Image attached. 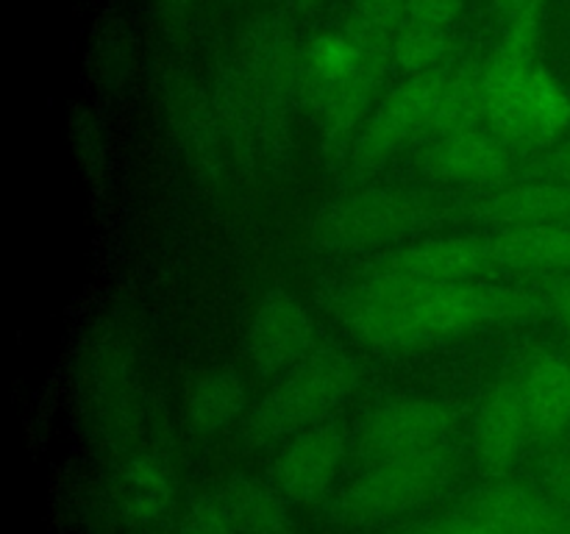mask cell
Returning a JSON list of instances; mask_svg holds the SVG:
<instances>
[{
    "mask_svg": "<svg viewBox=\"0 0 570 534\" xmlns=\"http://www.w3.org/2000/svg\"><path fill=\"white\" fill-rule=\"evenodd\" d=\"M440 476L438 451L410 456H379L360 484V501L373 512H393L415 504Z\"/></svg>",
    "mask_w": 570,
    "mask_h": 534,
    "instance_id": "15",
    "label": "cell"
},
{
    "mask_svg": "<svg viewBox=\"0 0 570 534\" xmlns=\"http://www.w3.org/2000/svg\"><path fill=\"white\" fill-rule=\"evenodd\" d=\"M460 20L462 0H406L390 59L406 76L440 70L454 48Z\"/></svg>",
    "mask_w": 570,
    "mask_h": 534,
    "instance_id": "12",
    "label": "cell"
},
{
    "mask_svg": "<svg viewBox=\"0 0 570 534\" xmlns=\"http://www.w3.org/2000/svg\"><path fill=\"white\" fill-rule=\"evenodd\" d=\"M538 309L540 295L521 284H417L373 270L348 293L343 317L367 348L412 350L521 323Z\"/></svg>",
    "mask_w": 570,
    "mask_h": 534,
    "instance_id": "1",
    "label": "cell"
},
{
    "mask_svg": "<svg viewBox=\"0 0 570 534\" xmlns=\"http://www.w3.org/2000/svg\"><path fill=\"white\" fill-rule=\"evenodd\" d=\"M570 423V362L534 354L507 367L473 421L476 445L493 459L521 454L532 439L554 437Z\"/></svg>",
    "mask_w": 570,
    "mask_h": 534,
    "instance_id": "3",
    "label": "cell"
},
{
    "mask_svg": "<svg viewBox=\"0 0 570 534\" xmlns=\"http://www.w3.org/2000/svg\"><path fill=\"white\" fill-rule=\"evenodd\" d=\"M484 120L476 76L440 67L406 76L390 89L354 139V165L365 170L387 165L399 154L421 150L443 134Z\"/></svg>",
    "mask_w": 570,
    "mask_h": 534,
    "instance_id": "2",
    "label": "cell"
},
{
    "mask_svg": "<svg viewBox=\"0 0 570 534\" xmlns=\"http://www.w3.org/2000/svg\"><path fill=\"white\" fill-rule=\"evenodd\" d=\"M551 176L562 178V181L570 184V139L568 142H562L560 148L554 150V156H551Z\"/></svg>",
    "mask_w": 570,
    "mask_h": 534,
    "instance_id": "21",
    "label": "cell"
},
{
    "mask_svg": "<svg viewBox=\"0 0 570 534\" xmlns=\"http://www.w3.org/2000/svg\"><path fill=\"white\" fill-rule=\"evenodd\" d=\"M323 3H326V0H289V6H293L295 11H312Z\"/></svg>",
    "mask_w": 570,
    "mask_h": 534,
    "instance_id": "22",
    "label": "cell"
},
{
    "mask_svg": "<svg viewBox=\"0 0 570 534\" xmlns=\"http://www.w3.org/2000/svg\"><path fill=\"white\" fill-rule=\"evenodd\" d=\"M340 456H343V443L332 428H312L301 434L278 462L287 493L304 495V498L321 493L337 473Z\"/></svg>",
    "mask_w": 570,
    "mask_h": 534,
    "instance_id": "16",
    "label": "cell"
},
{
    "mask_svg": "<svg viewBox=\"0 0 570 534\" xmlns=\"http://www.w3.org/2000/svg\"><path fill=\"white\" fill-rule=\"evenodd\" d=\"M562 478H566V487H568V493H570V462L566 465V471H562Z\"/></svg>",
    "mask_w": 570,
    "mask_h": 534,
    "instance_id": "23",
    "label": "cell"
},
{
    "mask_svg": "<svg viewBox=\"0 0 570 534\" xmlns=\"http://www.w3.org/2000/svg\"><path fill=\"white\" fill-rule=\"evenodd\" d=\"M384 61L387 59L351 28H328L306 42L301 50L298 87L323 131L334 137L354 128L360 131L376 106Z\"/></svg>",
    "mask_w": 570,
    "mask_h": 534,
    "instance_id": "5",
    "label": "cell"
},
{
    "mask_svg": "<svg viewBox=\"0 0 570 534\" xmlns=\"http://www.w3.org/2000/svg\"><path fill=\"white\" fill-rule=\"evenodd\" d=\"M495 270L512 276H570V220L501 228L488 239Z\"/></svg>",
    "mask_w": 570,
    "mask_h": 534,
    "instance_id": "13",
    "label": "cell"
},
{
    "mask_svg": "<svg viewBox=\"0 0 570 534\" xmlns=\"http://www.w3.org/2000/svg\"><path fill=\"white\" fill-rule=\"evenodd\" d=\"M360 384V367L343 354H312L276 378L254 412V428L265 434L301 432L337 409Z\"/></svg>",
    "mask_w": 570,
    "mask_h": 534,
    "instance_id": "7",
    "label": "cell"
},
{
    "mask_svg": "<svg viewBox=\"0 0 570 534\" xmlns=\"http://www.w3.org/2000/svg\"><path fill=\"white\" fill-rule=\"evenodd\" d=\"M476 81L484 122L507 139L521 148H549L566 139L570 95L534 48L504 39Z\"/></svg>",
    "mask_w": 570,
    "mask_h": 534,
    "instance_id": "4",
    "label": "cell"
},
{
    "mask_svg": "<svg viewBox=\"0 0 570 534\" xmlns=\"http://www.w3.org/2000/svg\"><path fill=\"white\" fill-rule=\"evenodd\" d=\"M417 165L423 176L438 187L476 189L488 195L515 181L521 145L479 120L454 128L421 148Z\"/></svg>",
    "mask_w": 570,
    "mask_h": 534,
    "instance_id": "8",
    "label": "cell"
},
{
    "mask_svg": "<svg viewBox=\"0 0 570 534\" xmlns=\"http://www.w3.org/2000/svg\"><path fill=\"white\" fill-rule=\"evenodd\" d=\"M451 426L449 406L423 393L395 395L373 409L365 426V443L376 456L432 454Z\"/></svg>",
    "mask_w": 570,
    "mask_h": 534,
    "instance_id": "11",
    "label": "cell"
},
{
    "mask_svg": "<svg viewBox=\"0 0 570 534\" xmlns=\"http://www.w3.org/2000/svg\"><path fill=\"white\" fill-rule=\"evenodd\" d=\"M243 348L259 376L282 378L312 356L315 320L298 298L276 289L256 306Z\"/></svg>",
    "mask_w": 570,
    "mask_h": 534,
    "instance_id": "9",
    "label": "cell"
},
{
    "mask_svg": "<svg viewBox=\"0 0 570 534\" xmlns=\"http://www.w3.org/2000/svg\"><path fill=\"white\" fill-rule=\"evenodd\" d=\"M479 215L499 231L570 220V184L554 176L510 181L479 200Z\"/></svg>",
    "mask_w": 570,
    "mask_h": 534,
    "instance_id": "14",
    "label": "cell"
},
{
    "mask_svg": "<svg viewBox=\"0 0 570 534\" xmlns=\"http://www.w3.org/2000/svg\"><path fill=\"white\" fill-rule=\"evenodd\" d=\"M495 9L504 22L507 42L529 44V48L538 44L546 0H495Z\"/></svg>",
    "mask_w": 570,
    "mask_h": 534,
    "instance_id": "19",
    "label": "cell"
},
{
    "mask_svg": "<svg viewBox=\"0 0 570 534\" xmlns=\"http://www.w3.org/2000/svg\"><path fill=\"white\" fill-rule=\"evenodd\" d=\"M495 270L488 239L426 237L406 243L376 265V273L417 284L484 281Z\"/></svg>",
    "mask_w": 570,
    "mask_h": 534,
    "instance_id": "10",
    "label": "cell"
},
{
    "mask_svg": "<svg viewBox=\"0 0 570 534\" xmlns=\"http://www.w3.org/2000/svg\"><path fill=\"white\" fill-rule=\"evenodd\" d=\"M426 220L417 195L393 187H367L332 200L317 217V239L334 254H365L404 243Z\"/></svg>",
    "mask_w": 570,
    "mask_h": 534,
    "instance_id": "6",
    "label": "cell"
},
{
    "mask_svg": "<svg viewBox=\"0 0 570 534\" xmlns=\"http://www.w3.org/2000/svg\"><path fill=\"white\" fill-rule=\"evenodd\" d=\"M243 404L245 387L234 370L206 373L189 395V412L200 428L226 426L232 417L239 415Z\"/></svg>",
    "mask_w": 570,
    "mask_h": 534,
    "instance_id": "17",
    "label": "cell"
},
{
    "mask_svg": "<svg viewBox=\"0 0 570 534\" xmlns=\"http://www.w3.org/2000/svg\"><path fill=\"white\" fill-rule=\"evenodd\" d=\"M404 3L406 0H351V20L345 28H351L356 37H362L384 59H390Z\"/></svg>",
    "mask_w": 570,
    "mask_h": 534,
    "instance_id": "18",
    "label": "cell"
},
{
    "mask_svg": "<svg viewBox=\"0 0 570 534\" xmlns=\"http://www.w3.org/2000/svg\"><path fill=\"white\" fill-rule=\"evenodd\" d=\"M540 309L554 320V326L570 337V276L549 278L540 293Z\"/></svg>",
    "mask_w": 570,
    "mask_h": 534,
    "instance_id": "20",
    "label": "cell"
}]
</instances>
